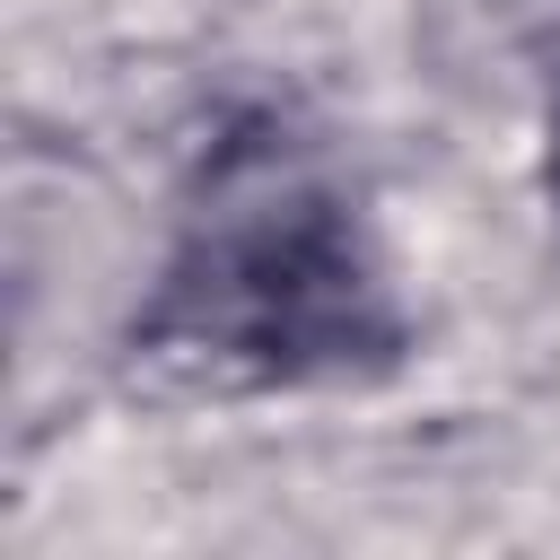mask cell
Here are the masks:
<instances>
[{
  "instance_id": "6da1fadb",
  "label": "cell",
  "mask_w": 560,
  "mask_h": 560,
  "mask_svg": "<svg viewBox=\"0 0 560 560\" xmlns=\"http://www.w3.org/2000/svg\"><path fill=\"white\" fill-rule=\"evenodd\" d=\"M411 350V306L368 219L306 175L210 192L131 315V359L175 394H324Z\"/></svg>"
},
{
  "instance_id": "7a4b0ae2",
  "label": "cell",
  "mask_w": 560,
  "mask_h": 560,
  "mask_svg": "<svg viewBox=\"0 0 560 560\" xmlns=\"http://www.w3.org/2000/svg\"><path fill=\"white\" fill-rule=\"evenodd\" d=\"M542 192H551V219H560V105H551V149H542Z\"/></svg>"
}]
</instances>
